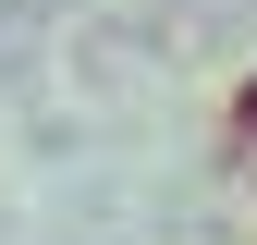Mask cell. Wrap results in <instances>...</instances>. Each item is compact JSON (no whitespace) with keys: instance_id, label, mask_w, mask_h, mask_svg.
Segmentation results:
<instances>
[{"instance_id":"obj_1","label":"cell","mask_w":257,"mask_h":245,"mask_svg":"<svg viewBox=\"0 0 257 245\" xmlns=\"http://www.w3.org/2000/svg\"><path fill=\"white\" fill-rule=\"evenodd\" d=\"M220 135H233V147H257V74L233 86V98H220Z\"/></svg>"}]
</instances>
